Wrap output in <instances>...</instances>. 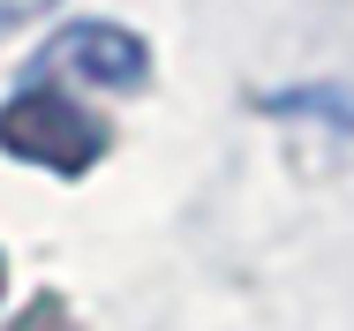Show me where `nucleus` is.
Masks as SVG:
<instances>
[{
	"instance_id": "obj_3",
	"label": "nucleus",
	"mask_w": 354,
	"mask_h": 331,
	"mask_svg": "<svg viewBox=\"0 0 354 331\" xmlns=\"http://www.w3.org/2000/svg\"><path fill=\"white\" fill-rule=\"evenodd\" d=\"M46 8H53V0H0V30H8V23H30V15H46Z\"/></svg>"
},
{
	"instance_id": "obj_2",
	"label": "nucleus",
	"mask_w": 354,
	"mask_h": 331,
	"mask_svg": "<svg viewBox=\"0 0 354 331\" xmlns=\"http://www.w3.org/2000/svg\"><path fill=\"white\" fill-rule=\"evenodd\" d=\"M46 75L98 83V91H143L151 53H143L136 30H121V23H68V30L46 46Z\"/></svg>"
},
{
	"instance_id": "obj_1",
	"label": "nucleus",
	"mask_w": 354,
	"mask_h": 331,
	"mask_svg": "<svg viewBox=\"0 0 354 331\" xmlns=\"http://www.w3.org/2000/svg\"><path fill=\"white\" fill-rule=\"evenodd\" d=\"M0 143H8L15 158L46 166V173H83V166L106 151V121L83 113L68 91L30 83V91H15V98L0 106Z\"/></svg>"
},
{
	"instance_id": "obj_4",
	"label": "nucleus",
	"mask_w": 354,
	"mask_h": 331,
	"mask_svg": "<svg viewBox=\"0 0 354 331\" xmlns=\"http://www.w3.org/2000/svg\"><path fill=\"white\" fill-rule=\"evenodd\" d=\"M0 278H8V264H0Z\"/></svg>"
}]
</instances>
